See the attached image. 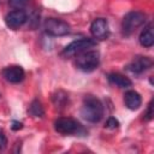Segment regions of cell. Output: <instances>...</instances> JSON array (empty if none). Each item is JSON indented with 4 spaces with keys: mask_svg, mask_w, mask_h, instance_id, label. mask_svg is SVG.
I'll use <instances>...</instances> for the list:
<instances>
[{
    "mask_svg": "<svg viewBox=\"0 0 154 154\" xmlns=\"http://www.w3.org/2000/svg\"><path fill=\"white\" fill-rule=\"evenodd\" d=\"M81 116L89 123H97L103 117V105L94 95H85L83 99Z\"/></svg>",
    "mask_w": 154,
    "mask_h": 154,
    "instance_id": "6da1fadb",
    "label": "cell"
},
{
    "mask_svg": "<svg viewBox=\"0 0 154 154\" xmlns=\"http://www.w3.org/2000/svg\"><path fill=\"white\" fill-rule=\"evenodd\" d=\"M100 65V53L94 49L84 51L77 54L76 66L83 72H91Z\"/></svg>",
    "mask_w": 154,
    "mask_h": 154,
    "instance_id": "7a4b0ae2",
    "label": "cell"
},
{
    "mask_svg": "<svg viewBox=\"0 0 154 154\" xmlns=\"http://www.w3.org/2000/svg\"><path fill=\"white\" fill-rule=\"evenodd\" d=\"M147 16L141 11H130L122 20V31L124 35H131L146 23Z\"/></svg>",
    "mask_w": 154,
    "mask_h": 154,
    "instance_id": "3957f363",
    "label": "cell"
},
{
    "mask_svg": "<svg viewBox=\"0 0 154 154\" xmlns=\"http://www.w3.org/2000/svg\"><path fill=\"white\" fill-rule=\"evenodd\" d=\"M94 46H96V40L95 38L84 37V38L76 40V41H72L71 43H69L63 49V52L60 54L64 58H71V57H75V55L79 54L84 51H88V49L93 48Z\"/></svg>",
    "mask_w": 154,
    "mask_h": 154,
    "instance_id": "277c9868",
    "label": "cell"
},
{
    "mask_svg": "<svg viewBox=\"0 0 154 154\" xmlns=\"http://www.w3.org/2000/svg\"><path fill=\"white\" fill-rule=\"evenodd\" d=\"M45 31L51 36H65L70 32L71 26L67 22L59 18H47L43 23Z\"/></svg>",
    "mask_w": 154,
    "mask_h": 154,
    "instance_id": "5b68a950",
    "label": "cell"
},
{
    "mask_svg": "<svg viewBox=\"0 0 154 154\" xmlns=\"http://www.w3.org/2000/svg\"><path fill=\"white\" fill-rule=\"evenodd\" d=\"M54 129L57 132L63 134V135H73L79 131L81 124L73 118L61 117L54 122Z\"/></svg>",
    "mask_w": 154,
    "mask_h": 154,
    "instance_id": "8992f818",
    "label": "cell"
},
{
    "mask_svg": "<svg viewBox=\"0 0 154 154\" xmlns=\"http://www.w3.org/2000/svg\"><path fill=\"white\" fill-rule=\"evenodd\" d=\"M152 66H153V60L149 57L137 55L130 61V64L128 65V70L131 71L132 73L141 75L147 70H149Z\"/></svg>",
    "mask_w": 154,
    "mask_h": 154,
    "instance_id": "52a82bcc",
    "label": "cell"
},
{
    "mask_svg": "<svg viewBox=\"0 0 154 154\" xmlns=\"http://www.w3.org/2000/svg\"><path fill=\"white\" fill-rule=\"evenodd\" d=\"M1 75L7 82L13 83V84L22 82L25 77V72H24L23 67L19 65H10V66L4 67L1 71Z\"/></svg>",
    "mask_w": 154,
    "mask_h": 154,
    "instance_id": "ba28073f",
    "label": "cell"
},
{
    "mask_svg": "<svg viewBox=\"0 0 154 154\" xmlns=\"http://www.w3.org/2000/svg\"><path fill=\"white\" fill-rule=\"evenodd\" d=\"M26 20H28V16L24 10H13V11L8 12L5 17L6 25L13 30L20 28Z\"/></svg>",
    "mask_w": 154,
    "mask_h": 154,
    "instance_id": "9c48e42d",
    "label": "cell"
},
{
    "mask_svg": "<svg viewBox=\"0 0 154 154\" xmlns=\"http://www.w3.org/2000/svg\"><path fill=\"white\" fill-rule=\"evenodd\" d=\"M90 32L95 40H105L109 34L108 23L105 18H96L90 24Z\"/></svg>",
    "mask_w": 154,
    "mask_h": 154,
    "instance_id": "30bf717a",
    "label": "cell"
},
{
    "mask_svg": "<svg viewBox=\"0 0 154 154\" xmlns=\"http://www.w3.org/2000/svg\"><path fill=\"white\" fill-rule=\"evenodd\" d=\"M124 103L129 109L135 111V109H138L141 107L142 97L136 90H128L124 94Z\"/></svg>",
    "mask_w": 154,
    "mask_h": 154,
    "instance_id": "8fae6325",
    "label": "cell"
},
{
    "mask_svg": "<svg viewBox=\"0 0 154 154\" xmlns=\"http://www.w3.org/2000/svg\"><path fill=\"white\" fill-rule=\"evenodd\" d=\"M138 40H140V43L146 48H149L154 45V34H153V24L152 23H148L144 26V29L140 34Z\"/></svg>",
    "mask_w": 154,
    "mask_h": 154,
    "instance_id": "7c38bea8",
    "label": "cell"
},
{
    "mask_svg": "<svg viewBox=\"0 0 154 154\" xmlns=\"http://www.w3.org/2000/svg\"><path fill=\"white\" fill-rule=\"evenodd\" d=\"M107 79L111 84H114L119 88H129L132 85V82L129 77L122 75V73H118V72H112V73H108L107 75Z\"/></svg>",
    "mask_w": 154,
    "mask_h": 154,
    "instance_id": "4fadbf2b",
    "label": "cell"
},
{
    "mask_svg": "<svg viewBox=\"0 0 154 154\" xmlns=\"http://www.w3.org/2000/svg\"><path fill=\"white\" fill-rule=\"evenodd\" d=\"M28 113L32 117H43L45 114V109H43V106L42 103L38 101V100H32L29 108H28Z\"/></svg>",
    "mask_w": 154,
    "mask_h": 154,
    "instance_id": "5bb4252c",
    "label": "cell"
},
{
    "mask_svg": "<svg viewBox=\"0 0 154 154\" xmlns=\"http://www.w3.org/2000/svg\"><path fill=\"white\" fill-rule=\"evenodd\" d=\"M52 99H53V102H54V105H55L57 107H64V106L66 105L67 100H69V96H67L66 93L59 90V91H57V93L53 95Z\"/></svg>",
    "mask_w": 154,
    "mask_h": 154,
    "instance_id": "9a60e30c",
    "label": "cell"
},
{
    "mask_svg": "<svg viewBox=\"0 0 154 154\" xmlns=\"http://www.w3.org/2000/svg\"><path fill=\"white\" fill-rule=\"evenodd\" d=\"M29 0H8V5L14 10H23Z\"/></svg>",
    "mask_w": 154,
    "mask_h": 154,
    "instance_id": "2e32d148",
    "label": "cell"
},
{
    "mask_svg": "<svg viewBox=\"0 0 154 154\" xmlns=\"http://www.w3.org/2000/svg\"><path fill=\"white\" fill-rule=\"evenodd\" d=\"M118 126H119L118 119H116L114 117H109V118L107 119V122H106V128H108V129H117Z\"/></svg>",
    "mask_w": 154,
    "mask_h": 154,
    "instance_id": "e0dca14e",
    "label": "cell"
},
{
    "mask_svg": "<svg viewBox=\"0 0 154 154\" xmlns=\"http://www.w3.org/2000/svg\"><path fill=\"white\" fill-rule=\"evenodd\" d=\"M6 146H7V138L4 130L0 128V149H5Z\"/></svg>",
    "mask_w": 154,
    "mask_h": 154,
    "instance_id": "ac0fdd59",
    "label": "cell"
},
{
    "mask_svg": "<svg viewBox=\"0 0 154 154\" xmlns=\"http://www.w3.org/2000/svg\"><path fill=\"white\" fill-rule=\"evenodd\" d=\"M146 118L148 120H150L153 118V100L148 103V108H147V113H146Z\"/></svg>",
    "mask_w": 154,
    "mask_h": 154,
    "instance_id": "d6986e66",
    "label": "cell"
},
{
    "mask_svg": "<svg viewBox=\"0 0 154 154\" xmlns=\"http://www.w3.org/2000/svg\"><path fill=\"white\" fill-rule=\"evenodd\" d=\"M23 128V123L22 122H18V120H13L12 122V125H11V129L17 131V130H20Z\"/></svg>",
    "mask_w": 154,
    "mask_h": 154,
    "instance_id": "ffe728a7",
    "label": "cell"
}]
</instances>
